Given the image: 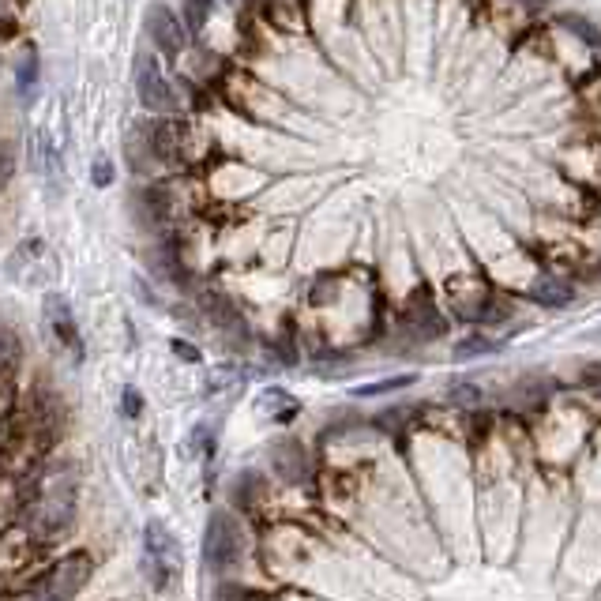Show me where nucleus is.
<instances>
[{"label":"nucleus","mask_w":601,"mask_h":601,"mask_svg":"<svg viewBox=\"0 0 601 601\" xmlns=\"http://www.w3.org/2000/svg\"><path fill=\"white\" fill-rule=\"evenodd\" d=\"M76 515V474L72 470H53L38 485V504H34V526L42 538H57L72 526Z\"/></svg>","instance_id":"f257e3e1"},{"label":"nucleus","mask_w":601,"mask_h":601,"mask_svg":"<svg viewBox=\"0 0 601 601\" xmlns=\"http://www.w3.org/2000/svg\"><path fill=\"white\" fill-rule=\"evenodd\" d=\"M241 556H245V534H241L237 519L230 511H215L207 530H203V560H207V568L230 571L241 564Z\"/></svg>","instance_id":"f03ea898"},{"label":"nucleus","mask_w":601,"mask_h":601,"mask_svg":"<svg viewBox=\"0 0 601 601\" xmlns=\"http://www.w3.org/2000/svg\"><path fill=\"white\" fill-rule=\"evenodd\" d=\"M91 571H94L91 553L64 556L61 564L46 575V583L27 590V598H76L79 590L87 586V579H91Z\"/></svg>","instance_id":"7ed1b4c3"},{"label":"nucleus","mask_w":601,"mask_h":601,"mask_svg":"<svg viewBox=\"0 0 601 601\" xmlns=\"http://www.w3.org/2000/svg\"><path fill=\"white\" fill-rule=\"evenodd\" d=\"M42 320H46V331L53 335L57 350L72 354L79 361V357H83V342H79L76 316H72V309H68V301H64L61 293H46V301H42Z\"/></svg>","instance_id":"20e7f679"},{"label":"nucleus","mask_w":601,"mask_h":601,"mask_svg":"<svg viewBox=\"0 0 601 601\" xmlns=\"http://www.w3.org/2000/svg\"><path fill=\"white\" fill-rule=\"evenodd\" d=\"M136 91L139 102L155 113H177L181 109V98L173 94V87L166 83V76L158 72V64L151 57H139L136 61Z\"/></svg>","instance_id":"39448f33"},{"label":"nucleus","mask_w":601,"mask_h":601,"mask_svg":"<svg viewBox=\"0 0 601 601\" xmlns=\"http://www.w3.org/2000/svg\"><path fill=\"white\" fill-rule=\"evenodd\" d=\"M147 34H151V42H155L166 57H177L181 49H185V42H188V34H185V23L181 19L173 16L170 8H151L147 12Z\"/></svg>","instance_id":"423d86ee"},{"label":"nucleus","mask_w":601,"mask_h":601,"mask_svg":"<svg viewBox=\"0 0 601 601\" xmlns=\"http://www.w3.org/2000/svg\"><path fill=\"white\" fill-rule=\"evenodd\" d=\"M200 309L207 312V320L218 327V331H226V335H233V339H245L248 335V324H245V316H241V309L233 305L226 293H218V290H207L200 297Z\"/></svg>","instance_id":"0eeeda50"},{"label":"nucleus","mask_w":601,"mask_h":601,"mask_svg":"<svg viewBox=\"0 0 601 601\" xmlns=\"http://www.w3.org/2000/svg\"><path fill=\"white\" fill-rule=\"evenodd\" d=\"M143 545H147V560L166 564V568L177 571V564H181V549H177V538L170 534V526L147 523V530H143Z\"/></svg>","instance_id":"6e6552de"},{"label":"nucleus","mask_w":601,"mask_h":601,"mask_svg":"<svg viewBox=\"0 0 601 601\" xmlns=\"http://www.w3.org/2000/svg\"><path fill=\"white\" fill-rule=\"evenodd\" d=\"M275 474L286 481H301L309 474V459H305V447L297 440H282L275 447Z\"/></svg>","instance_id":"1a4fd4ad"},{"label":"nucleus","mask_w":601,"mask_h":601,"mask_svg":"<svg viewBox=\"0 0 601 601\" xmlns=\"http://www.w3.org/2000/svg\"><path fill=\"white\" fill-rule=\"evenodd\" d=\"M530 301L549 305V309H568L571 301H575V290H571L568 282H560L556 275H541L538 282L530 286Z\"/></svg>","instance_id":"9d476101"},{"label":"nucleus","mask_w":601,"mask_h":601,"mask_svg":"<svg viewBox=\"0 0 601 601\" xmlns=\"http://www.w3.org/2000/svg\"><path fill=\"white\" fill-rule=\"evenodd\" d=\"M410 324H414L417 331H425V339H436V335H444V320H440V316H436V309H432L429 290L417 293L414 301H410Z\"/></svg>","instance_id":"9b49d317"},{"label":"nucleus","mask_w":601,"mask_h":601,"mask_svg":"<svg viewBox=\"0 0 601 601\" xmlns=\"http://www.w3.org/2000/svg\"><path fill=\"white\" fill-rule=\"evenodd\" d=\"M260 410L267 417H278V421H290L297 414V402L290 399V391H282V387H267L260 395Z\"/></svg>","instance_id":"f8f14e48"},{"label":"nucleus","mask_w":601,"mask_h":601,"mask_svg":"<svg viewBox=\"0 0 601 601\" xmlns=\"http://www.w3.org/2000/svg\"><path fill=\"white\" fill-rule=\"evenodd\" d=\"M504 342L485 339V335H470V339L455 342V361H470V357H485V354H500Z\"/></svg>","instance_id":"ddd939ff"},{"label":"nucleus","mask_w":601,"mask_h":601,"mask_svg":"<svg viewBox=\"0 0 601 601\" xmlns=\"http://www.w3.org/2000/svg\"><path fill=\"white\" fill-rule=\"evenodd\" d=\"M211 8H215V0H185V31L200 34L211 19Z\"/></svg>","instance_id":"4468645a"},{"label":"nucleus","mask_w":601,"mask_h":601,"mask_svg":"<svg viewBox=\"0 0 601 601\" xmlns=\"http://www.w3.org/2000/svg\"><path fill=\"white\" fill-rule=\"evenodd\" d=\"M414 384V376L406 372V376H391V380H380V384H365V387H354L357 399H369V395H387V391H402V387Z\"/></svg>","instance_id":"2eb2a0df"},{"label":"nucleus","mask_w":601,"mask_h":601,"mask_svg":"<svg viewBox=\"0 0 601 601\" xmlns=\"http://www.w3.org/2000/svg\"><path fill=\"white\" fill-rule=\"evenodd\" d=\"M16 79H19V91L23 94L34 91V83H38V53H34V49L23 53V61H19V68H16Z\"/></svg>","instance_id":"dca6fc26"},{"label":"nucleus","mask_w":601,"mask_h":601,"mask_svg":"<svg viewBox=\"0 0 601 601\" xmlns=\"http://www.w3.org/2000/svg\"><path fill=\"white\" fill-rule=\"evenodd\" d=\"M16 361H19V342H16V335H12V327L0 324V372L12 369Z\"/></svg>","instance_id":"f3484780"},{"label":"nucleus","mask_w":601,"mask_h":601,"mask_svg":"<svg viewBox=\"0 0 601 601\" xmlns=\"http://www.w3.org/2000/svg\"><path fill=\"white\" fill-rule=\"evenodd\" d=\"M451 402H459V406H481V387L466 384V380H455V384H451Z\"/></svg>","instance_id":"a211bd4d"},{"label":"nucleus","mask_w":601,"mask_h":601,"mask_svg":"<svg viewBox=\"0 0 601 601\" xmlns=\"http://www.w3.org/2000/svg\"><path fill=\"white\" fill-rule=\"evenodd\" d=\"M560 23L571 27V31H579V38H583L586 46H598V27H594V23H586L583 16H560Z\"/></svg>","instance_id":"6ab92c4d"},{"label":"nucleus","mask_w":601,"mask_h":601,"mask_svg":"<svg viewBox=\"0 0 601 601\" xmlns=\"http://www.w3.org/2000/svg\"><path fill=\"white\" fill-rule=\"evenodd\" d=\"M91 181H94L98 188H109V185H113V162H109V158H94Z\"/></svg>","instance_id":"aec40b11"},{"label":"nucleus","mask_w":601,"mask_h":601,"mask_svg":"<svg viewBox=\"0 0 601 601\" xmlns=\"http://www.w3.org/2000/svg\"><path fill=\"white\" fill-rule=\"evenodd\" d=\"M170 350H173L177 357H181V361H188V365H200V361H203L200 350H196L192 342H185V339H173V342H170Z\"/></svg>","instance_id":"412c9836"},{"label":"nucleus","mask_w":601,"mask_h":601,"mask_svg":"<svg viewBox=\"0 0 601 601\" xmlns=\"http://www.w3.org/2000/svg\"><path fill=\"white\" fill-rule=\"evenodd\" d=\"M139 410H143V399H139V391H136V387H124V391H121V414L139 417Z\"/></svg>","instance_id":"4be33fe9"},{"label":"nucleus","mask_w":601,"mask_h":601,"mask_svg":"<svg viewBox=\"0 0 601 601\" xmlns=\"http://www.w3.org/2000/svg\"><path fill=\"white\" fill-rule=\"evenodd\" d=\"M256 485H260V478H256V474H241V478H237V489H233L237 504H245L248 496L256 493Z\"/></svg>","instance_id":"5701e85b"},{"label":"nucleus","mask_w":601,"mask_h":601,"mask_svg":"<svg viewBox=\"0 0 601 601\" xmlns=\"http://www.w3.org/2000/svg\"><path fill=\"white\" fill-rule=\"evenodd\" d=\"M519 4H526V8H541L545 0H519Z\"/></svg>","instance_id":"b1692460"},{"label":"nucleus","mask_w":601,"mask_h":601,"mask_svg":"<svg viewBox=\"0 0 601 601\" xmlns=\"http://www.w3.org/2000/svg\"><path fill=\"white\" fill-rule=\"evenodd\" d=\"M226 4H241V0H226Z\"/></svg>","instance_id":"393cba45"}]
</instances>
